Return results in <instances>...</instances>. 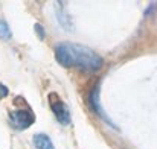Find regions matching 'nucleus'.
<instances>
[{
    "label": "nucleus",
    "instance_id": "nucleus-1",
    "mask_svg": "<svg viewBox=\"0 0 157 149\" xmlns=\"http://www.w3.org/2000/svg\"><path fill=\"white\" fill-rule=\"evenodd\" d=\"M55 56L64 67H73L84 72H96L102 67V58L95 50L75 43H61L55 50Z\"/></svg>",
    "mask_w": 157,
    "mask_h": 149
},
{
    "label": "nucleus",
    "instance_id": "nucleus-2",
    "mask_svg": "<svg viewBox=\"0 0 157 149\" xmlns=\"http://www.w3.org/2000/svg\"><path fill=\"white\" fill-rule=\"evenodd\" d=\"M9 122L15 129H25L35 122V116L29 110H15L9 114Z\"/></svg>",
    "mask_w": 157,
    "mask_h": 149
},
{
    "label": "nucleus",
    "instance_id": "nucleus-3",
    "mask_svg": "<svg viewBox=\"0 0 157 149\" xmlns=\"http://www.w3.org/2000/svg\"><path fill=\"white\" fill-rule=\"evenodd\" d=\"M49 102H51V108H52L56 120H58L59 123H63V125L70 123V113H69L67 105L59 99L55 93H51V95H49Z\"/></svg>",
    "mask_w": 157,
    "mask_h": 149
},
{
    "label": "nucleus",
    "instance_id": "nucleus-4",
    "mask_svg": "<svg viewBox=\"0 0 157 149\" xmlns=\"http://www.w3.org/2000/svg\"><path fill=\"white\" fill-rule=\"evenodd\" d=\"M90 103H92V108L102 117V120H105V122H108L111 126H114L113 125V122L105 116V113L102 111V106H101V103H99V84H96V87L93 88V91H92V95H90Z\"/></svg>",
    "mask_w": 157,
    "mask_h": 149
},
{
    "label": "nucleus",
    "instance_id": "nucleus-5",
    "mask_svg": "<svg viewBox=\"0 0 157 149\" xmlns=\"http://www.w3.org/2000/svg\"><path fill=\"white\" fill-rule=\"evenodd\" d=\"M34 145L37 149H53L52 140L46 134H37L34 136Z\"/></svg>",
    "mask_w": 157,
    "mask_h": 149
},
{
    "label": "nucleus",
    "instance_id": "nucleus-6",
    "mask_svg": "<svg viewBox=\"0 0 157 149\" xmlns=\"http://www.w3.org/2000/svg\"><path fill=\"white\" fill-rule=\"evenodd\" d=\"M0 37H3V38L11 37V29L8 28V24L5 21H0Z\"/></svg>",
    "mask_w": 157,
    "mask_h": 149
},
{
    "label": "nucleus",
    "instance_id": "nucleus-7",
    "mask_svg": "<svg viewBox=\"0 0 157 149\" xmlns=\"http://www.w3.org/2000/svg\"><path fill=\"white\" fill-rule=\"evenodd\" d=\"M6 95H8V88H6L3 84H0V99H2V98H5Z\"/></svg>",
    "mask_w": 157,
    "mask_h": 149
},
{
    "label": "nucleus",
    "instance_id": "nucleus-8",
    "mask_svg": "<svg viewBox=\"0 0 157 149\" xmlns=\"http://www.w3.org/2000/svg\"><path fill=\"white\" fill-rule=\"evenodd\" d=\"M35 28H37V31L40 32V38H43V29H41V26H40V24H37Z\"/></svg>",
    "mask_w": 157,
    "mask_h": 149
}]
</instances>
